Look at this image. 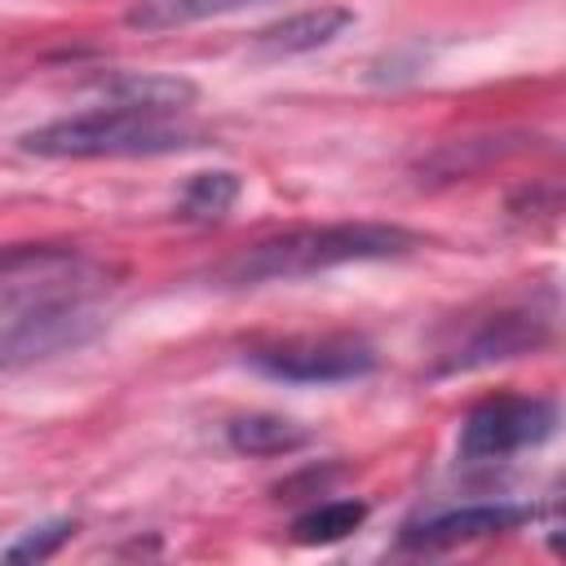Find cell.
I'll use <instances>...</instances> for the list:
<instances>
[{
  "instance_id": "1",
  "label": "cell",
  "mask_w": 566,
  "mask_h": 566,
  "mask_svg": "<svg viewBox=\"0 0 566 566\" xmlns=\"http://www.w3.org/2000/svg\"><path fill=\"white\" fill-rule=\"evenodd\" d=\"M420 248V234L394 221H336V226H301L274 239L252 243L234 261L221 265V283L230 287H261V283H292L314 279L340 265L389 261Z\"/></svg>"
},
{
  "instance_id": "2",
  "label": "cell",
  "mask_w": 566,
  "mask_h": 566,
  "mask_svg": "<svg viewBox=\"0 0 566 566\" xmlns=\"http://www.w3.org/2000/svg\"><path fill=\"white\" fill-rule=\"evenodd\" d=\"M199 137L203 133L181 115L102 102L93 111L22 133L18 146L40 159H146V155H172V150L199 146Z\"/></svg>"
},
{
  "instance_id": "3",
  "label": "cell",
  "mask_w": 566,
  "mask_h": 566,
  "mask_svg": "<svg viewBox=\"0 0 566 566\" xmlns=\"http://www.w3.org/2000/svg\"><path fill=\"white\" fill-rule=\"evenodd\" d=\"M102 314L62 287V274L9 292V310L0 314V371H18L57 354L88 345L102 332Z\"/></svg>"
},
{
  "instance_id": "4",
  "label": "cell",
  "mask_w": 566,
  "mask_h": 566,
  "mask_svg": "<svg viewBox=\"0 0 566 566\" xmlns=\"http://www.w3.org/2000/svg\"><path fill=\"white\" fill-rule=\"evenodd\" d=\"M557 429V402L539 394H495L460 420L455 451L469 464H491L548 442Z\"/></svg>"
},
{
  "instance_id": "5",
  "label": "cell",
  "mask_w": 566,
  "mask_h": 566,
  "mask_svg": "<svg viewBox=\"0 0 566 566\" xmlns=\"http://www.w3.org/2000/svg\"><path fill=\"white\" fill-rule=\"evenodd\" d=\"M248 363L283 385H345L376 371V349L363 336L332 332V336H287L274 345L248 349Z\"/></svg>"
},
{
  "instance_id": "6",
  "label": "cell",
  "mask_w": 566,
  "mask_h": 566,
  "mask_svg": "<svg viewBox=\"0 0 566 566\" xmlns=\"http://www.w3.org/2000/svg\"><path fill=\"white\" fill-rule=\"evenodd\" d=\"M553 323L535 305H504L495 314H482L464 327V336L442 354V371H473L491 363H509L522 354H535L548 345Z\"/></svg>"
},
{
  "instance_id": "7",
  "label": "cell",
  "mask_w": 566,
  "mask_h": 566,
  "mask_svg": "<svg viewBox=\"0 0 566 566\" xmlns=\"http://www.w3.org/2000/svg\"><path fill=\"white\" fill-rule=\"evenodd\" d=\"M531 522V509L522 504H460V509H442L424 522H411L402 531L407 548H451V544H469V539H486V535H504Z\"/></svg>"
},
{
  "instance_id": "8",
  "label": "cell",
  "mask_w": 566,
  "mask_h": 566,
  "mask_svg": "<svg viewBox=\"0 0 566 566\" xmlns=\"http://www.w3.org/2000/svg\"><path fill=\"white\" fill-rule=\"evenodd\" d=\"M358 22L354 9L345 4H318V9H296L270 27H261L252 35V49L261 57H301V53H314V49H327L336 44L349 27Z\"/></svg>"
},
{
  "instance_id": "9",
  "label": "cell",
  "mask_w": 566,
  "mask_h": 566,
  "mask_svg": "<svg viewBox=\"0 0 566 566\" xmlns=\"http://www.w3.org/2000/svg\"><path fill=\"white\" fill-rule=\"evenodd\" d=\"M199 88L181 75H155V71H128L106 84V102L137 106V111H159V115H186L195 106Z\"/></svg>"
},
{
  "instance_id": "10",
  "label": "cell",
  "mask_w": 566,
  "mask_h": 566,
  "mask_svg": "<svg viewBox=\"0 0 566 566\" xmlns=\"http://www.w3.org/2000/svg\"><path fill=\"white\" fill-rule=\"evenodd\" d=\"M226 442L230 451L239 455H256V460H270V455H292L310 442V429L287 420V416H274V411H252V416H234L226 424Z\"/></svg>"
},
{
  "instance_id": "11",
  "label": "cell",
  "mask_w": 566,
  "mask_h": 566,
  "mask_svg": "<svg viewBox=\"0 0 566 566\" xmlns=\"http://www.w3.org/2000/svg\"><path fill=\"white\" fill-rule=\"evenodd\" d=\"M248 4H261V0H133L124 22L133 31H177V27H195V22H208V18L239 13Z\"/></svg>"
},
{
  "instance_id": "12",
  "label": "cell",
  "mask_w": 566,
  "mask_h": 566,
  "mask_svg": "<svg viewBox=\"0 0 566 566\" xmlns=\"http://www.w3.org/2000/svg\"><path fill=\"white\" fill-rule=\"evenodd\" d=\"M239 195H243L239 172H230V168L195 172V177L186 181L181 199H177V217H181V221H195V226H212V221H221V217L239 203Z\"/></svg>"
},
{
  "instance_id": "13",
  "label": "cell",
  "mask_w": 566,
  "mask_h": 566,
  "mask_svg": "<svg viewBox=\"0 0 566 566\" xmlns=\"http://www.w3.org/2000/svg\"><path fill=\"white\" fill-rule=\"evenodd\" d=\"M363 517H367L363 500H327V504H314L310 513H301L292 522V539L296 544H336L349 531H358Z\"/></svg>"
},
{
  "instance_id": "14",
  "label": "cell",
  "mask_w": 566,
  "mask_h": 566,
  "mask_svg": "<svg viewBox=\"0 0 566 566\" xmlns=\"http://www.w3.org/2000/svg\"><path fill=\"white\" fill-rule=\"evenodd\" d=\"M71 531H75V522H44V526H31L22 539H13L9 548H4V562H44V557H53L66 539H71Z\"/></svg>"
}]
</instances>
